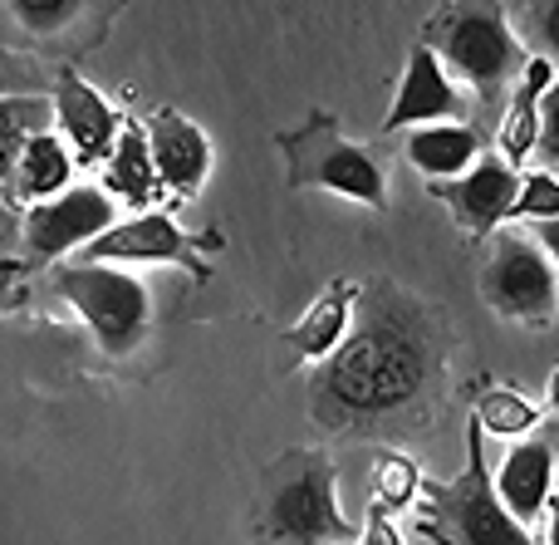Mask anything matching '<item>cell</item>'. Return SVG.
Instances as JSON below:
<instances>
[{
	"instance_id": "obj_1",
	"label": "cell",
	"mask_w": 559,
	"mask_h": 545,
	"mask_svg": "<svg viewBox=\"0 0 559 545\" xmlns=\"http://www.w3.org/2000/svg\"><path fill=\"white\" fill-rule=\"evenodd\" d=\"M427 379V344L413 324L378 315L358 334H344L319 374V413L344 418H383L417 399Z\"/></svg>"
},
{
	"instance_id": "obj_2",
	"label": "cell",
	"mask_w": 559,
	"mask_h": 545,
	"mask_svg": "<svg viewBox=\"0 0 559 545\" xmlns=\"http://www.w3.org/2000/svg\"><path fill=\"white\" fill-rule=\"evenodd\" d=\"M423 45L442 59V69L472 94L491 98L525 69V45L511 29L501 0H447L423 25Z\"/></svg>"
},
{
	"instance_id": "obj_3",
	"label": "cell",
	"mask_w": 559,
	"mask_h": 545,
	"mask_svg": "<svg viewBox=\"0 0 559 545\" xmlns=\"http://www.w3.org/2000/svg\"><path fill=\"white\" fill-rule=\"evenodd\" d=\"M423 531L437 545H535L531 526L506 511L486 467V433L472 418L466 428V472L456 482L423 487Z\"/></svg>"
},
{
	"instance_id": "obj_4",
	"label": "cell",
	"mask_w": 559,
	"mask_h": 545,
	"mask_svg": "<svg viewBox=\"0 0 559 545\" xmlns=\"http://www.w3.org/2000/svg\"><path fill=\"white\" fill-rule=\"evenodd\" d=\"M261 526L265 536L289 545H329V541H354V521L338 511L334 491V462L314 448L285 452L271 472H265V497H261Z\"/></svg>"
},
{
	"instance_id": "obj_5",
	"label": "cell",
	"mask_w": 559,
	"mask_h": 545,
	"mask_svg": "<svg viewBox=\"0 0 559 545\" xmlns=\"http://www.w3.org/2000/svg\"><path fill=\"white\" fill-rule=\"evenodd\" d=\"M59 295L74 305V315L88 324V334L98 340V349L123 359L138 344L147 340V324H153V295L138 275H123L118 265L104 261H74L59 265L55 275Z\"/></svg>"
},
{
	"instance_id": "obj_6",
	"label": "cell",
	"mask_w": 559,
	"mask_h": 545,
	"mask_svg": "<svg viewBox=\"0 0 559 545\" xmlns=\"http://www.w3.org/2000/svg\"><path fill=\"white\" fill-rule=\"evenodd\" d=\"M280 147L289 157V187H319V192L348 197V202L378 206V212L388 206L383 167L373 163L368 147L338 133V123L329 114H309L305 128L280 133Z\"/></svg>"
},
{
	"instance_id": "obj_7",
	"label": "cell",
	"mask_w": 559,
	"mask_h": 545,
	"mask_svg": "<svg viewBox=\"0 0 559 545\" xmlns=\"http://www.w3.org/2000/svg\"><path fill=\"white\" fill-rule=\"evenodd\" d=\"M481 300L506 320H550L559 300L555 261L525 236H501L481 271Z\"/></svg>"
},
{
	"instance_id": "obj_8",
	"label": "cell",
	"mask_w": 559,
	"mask_h": 545,
	"mask_svg": "<svg viewBox=\"0 0 559 545\" xmlns=\"http://www.w3.org/2000/svg\"><path fill=\"white\" fill-rule=\"evenodd\" d=\"M79 261H104V265H187L197 281H206V261L197 256V241L163 212H143L114 222L79 246Z\"/></svg>"
},
{
	"instance_id": "obj_9",
	"label": "cell",
	"mask_w": 559,
	"mask_h": 545,
	"mask_svg": "<svg viewBox=\"0 0 559 545\" xmlns=\"http://www.w3.org/2000/svg\"><path fill=\"white\" fill-rule=\"evenodd\" d=\"M114 197L98 187H64V192L45 197L25 212V246L39 261H59L64 251H79L84 241H94L104 226H114Z\"/></svg>"
},
{
	"instance_id": "obj_10",
	"label": "cell",
	"mask_w": 559,
	"mask_h": 545,
	"mask_svg": "<svg viewBox=\"0 0 559 545\" xmlns=\"http://www.w3.org/2000/svg\"><path fill=\"white\" fill-rule=\"evenodd\" d=\"M515 192H521V173L506 157H476L466 173L432 182V197H442L447 212L472 236H491L501 222H511Z\"/></svg>"
},
{
	"instance_id": "obj_11",
	"label": "cell",
	"mask_w": 559,
	"mask_h": 545,
	"mask_svg": "<svg viewBox=\"0 0 559 545\" xmlns=\"http://www.w3.org/2000/svg\"><path fill=\"white\" fill-rule=\"evenodd\" d=\"M442 118H466V94L432 49L413 45L403 79H397L393 108L383 118V133H403V128H417V123H442Z\"/></svg>"
},
{
	"instance_id": "obj_12",
	"label": "cell",
	"mask_w": 559,
	"mask_h": 545,
	"mask_svg": "<svg viewBox=\"0 0 559 545\" xmlns=\"http://www.w3.org/2000/svg\"><path fill=\"white\" fill-rule=\"evenodd\" d=\"M55 123H59V133H64L74 163L98 167L108 153H114L123 118H118V108L108 104L98 88H88L74 69H64V74H59V88H55Z\"/></svg>"
},
{
	"instance_id": "obj_13",
	"label": "cell",
	"mask_w": 559,
	"mask_h": 545,
	"mask_svg": "<svg viewBox=\"0 0 559 545\" xmlns=\"http://www.w3.org/2000/svg\"><path fill=\"white\" fill-rule=\"evenodd\" d=\"M143 133H147V147H153L157 182L167 192L192 197L206 182V173H212V143H206V133L187 114H177V108H157Z\"/></svg>"
},
{
	"instance_id": "obj_14",
	"label": "cell",
	"mask_w": 559,
	"mask_h": 545,
	"mask_svg": "<svg viewBox=\"0 0 559 545\" xmlns=\"http://www.w3.org/2000/svg\"><path fill=\"white\" fill-rule=\"evenodd\" d=\"M496 497L506 501L521 526H531L545 507H550V487H555V448L545 438H521L506 462L496 467Z\"/></svg>"
},
{
	"instance_id": "obj_15",
	"label": "cell",
	"mask_w": 559,
	"mask_h": 545,
	"mask_svg": "<svg viewBox=\"0 0 559 545\" xmlns=\"http://www.w3.org/2000/svg\"><path fill=\"white\" fill-rule=\"evenodd\" d=\"M476 157H481V133H476L466 118H442V123L407 128V163H413L427 182L466 173Z\"/></svg>"
},
{
	"instance_id": "obj_16",
	"label": "cell",
	"mask_w": 559,
	"mask_h": 545,
	"mask_svg": "<svg viewBox=\"0 0 559 545\" xmlns=\"http://www.w3.org/2000/svg\"><path fill=\"white\" fill-rule=\"evenodd\" d=\"M354 300H358L354 281L329 285V291L285 330V344L299 354V359H329V354L344 344L348 324H354Z\"/></svg>"
},
{
	"instance_id": "obj_17",
	"label": "cell",
	"mask_w": 559,
	"mask_h": 545,
	"mask_svg": "<svg viewBox=\"0 0 559 545\" xmlns=\"http://www.w3.org/2000/svg\"><path fill=\"white\" fill-rule=\"evenodd\" d=\"M521 84H515V94H511V108H506V123H501V157L511 167H521L525 157L535 153V128H540V94H545V84L555 79V64L545 55H531L525 59V69L521 74Z\"/></svg>"
},
{
	"instance_id": "obj_18",
	"label": "cell",
	"mask_w": 559,
	"mask_h": 545,
	"mask_svg": "<svg viewBox=\"0 0 559 545\" xmlns=\"http://www.w3.org/2000/svg\"><path fill=\"white\" fill-rule=\"evenodd\" d=\"M104 192L108 197H123V202L143 206L153 202L157 192H163V182H157V163H153V147H147V133L133 123L118 128V143L114 153L104 157Z\"/></svg>"
},
{
	"instance_id": "obj_19",
	"label": "cell",
	"mask_w": 559,
	"mask_h": 545,
	"mask_svg": "<svg viewBox=\"0 0 559 545\" xmlns=\"http://www.w3.org/2000/svg\"><path fill=\"white\" fill-rule=\"evenodd\" d=\"M69 177H74V153H69V143L55 133V128H45V133H35L25 147H20V163H15L10 187H15L20 197H29V202H45V197L64 192Z\"/></svg>"
},
{
	"instance_id": "obj_20",
	"label": "cell",
	"mask_w": 559,
	"mask_h": 545,
	"mask_svg": "<svg viewBox=\"0 0 559 545\" xmlns=\"http://www.w3.org/2000/svg\"><path fill=\"white\" fill-rule=\"evenodd\" d=\"M55 123V104L35 94H5L0 98V187H10L20 163V147L29 143L35 133Z\"/></svg>"
},
{
	"instance_id": "obj_21",
	"label": "cell",
	"mask_w": 559,
	"mask_h": 545,
	"mask_svg": "<svg viewBox=\"0 0 559 545\" xmlns=\"http://www.w3.org/2000/svg\"><path fill=\"white\" fill-rule=\"evenodd\" d=\"M476 423H481V433H491V438H525V433H535V423H540V408H535L531 399H521L515 389H486L481 399H476Z\"/></svg>"
},
{
	"instance_id": "obj_22",
	"label": "cell",
	"mask_w": 559,
	"mask_h": 545,
	"mask_svg": "<svg viewBox=\"0 0 559 545\" xmlns=\"http://www.w3.org/2000/svg\"><path fill=\"white\" fill-rule=\"evenodd\" d=\"M15 25L35 39H59L88 15V0H5Z\"/></svg>"
},
{
	"instance_id": "obj_23",
	"label": "cell",
	"mask_w": 559,
	"mask_h": 545,
	"mask_svg": "<svg viewBox=\"0 0 559 545\" xmlns=\"http://www.w3.org/2000/svg\"><path fill=\"white\" fill-rule=\"evenodd\" d=\"M550 216H559V177L555 173L521 177V192H515L511 222H550Z\"/></svg>"
},
{
	"instance_id": "obj_24",
	"label": "cell",
	"mask_w": 559,
	"mask_h": 545,
	"mask_svg": "<svg viewBox=\"0 0 559 545\" xmlns=\"http://www.w3.org/2000/svg\"><path fill=\"white\" fill-rule=\"evenodd\" d=\"M423 491V472L407 458H383L378 462V507H413V497Z\"/></svg>"
},
{
	"instance_id": "obj_25",
	"label": "cell",
	"mask_w": 559,
	"mask_h": 545,
	"mask_svg": "<svg viewBox=\"0 0 559 545\" xmlns=\"http://www.w3.org/2000/svg\"><path fill=\"white\" fill-rule=\"evenodd\" d=\"M535 157L559 167V74L540 94V128H535Z\"/></svg>"
},
{
	"instance_id": "obj_26",
	"label": "cell",
	"mask_w": 559,
	"mask_h": 545,
	"mask_svg": "<svg viewBox=\"0 0 559 545\" xmlns=\"http://www.w3.org/2000/svg\"><path fill=\"white\" fill-rule=\"evenodd\" d=\"M525 25H531V39L540 45V55L559 59V0H531Z\"/></svg>"
},
{
	"instance_id": "obj_27",
	"label": "cell",
	"mask_w": 559,
	"mask_h": 545,
	"mask_svg": "<svg viewBox=\"0 0 559 545\" xmlns=\"http://www.w3.org/2000/svg\"><path fill=\"white\" fill-rule=\"evenodd\" d=\"M364 545H403L397 526L388 521V507H373V517L364 521Z\"/></svg>"
},
{
	"instance_id": "obj_28",
	"label": "cell",
	"mask_w": 559,
	"mask_h": 545,
	"mask_svg": "<svg viewBox=\"0 0 559 545\" xmlns=\"http://www.w3.org/2000/svg\"><path fill=\"white\" fill-rule=\"evenodd\" d=\"M535 246H540V251L559 265V216H550V222H535Z\"/></svg>"
},
{
	"instance_id": "obj_29",
	"label": "cell",
	"mask_w": 559,
	"mask_h": 545,
	"mask_svg": "<svg viewBox=\"0 0 559 545\" xmlns=\"http://www.w3.org/2000/svg\"><path fill=\"white\" fill-rule=\"evenodd\" d=\"M545 545H559V501L550 507V531H545Z\"/></svg>"
},
{
	"instance_id": "obj_30",
	"label": "cell",
	"mask_w": 559,
	"mask_h": 545,
	"mask_svg": "<svg viewBox=\"0 0 559 545\" xmlns=\"http://www.w3.org/2000/svg\"><path fill=\"white\" fill-rule=\"evenodd\" d=\"M550 408H559V369H555V379H550Z\"/></svg>"
},
{
	"instance_id": "obj_31",
	"label": "cell",
	"mask_w": 559,
	"mask_h": 545,
	"mask_svg": "<svg viewBox=\"0 0 559 545\" xmlns=\"http://www.w3.org/2000/svg\"><path fill=\"white\" fill-rule=\"evenodd\" d=\"M329 545H344V541H329Z\"/></svg>"
},
{
	"instance_id": "obj_32",
	"label": "cell",
	"mask_w": 559,
	"mask_h": 545,
	"mask_svg": "<svg viewBox=\"0 0 559 545\" xmlns=\"http://www.w3.org/2000/svg\"><path fill=\"white\" fill-rule=\"evenodd\" d=\"M555 305H559V300H555Z\"/></svg>"
}]
</instances>
